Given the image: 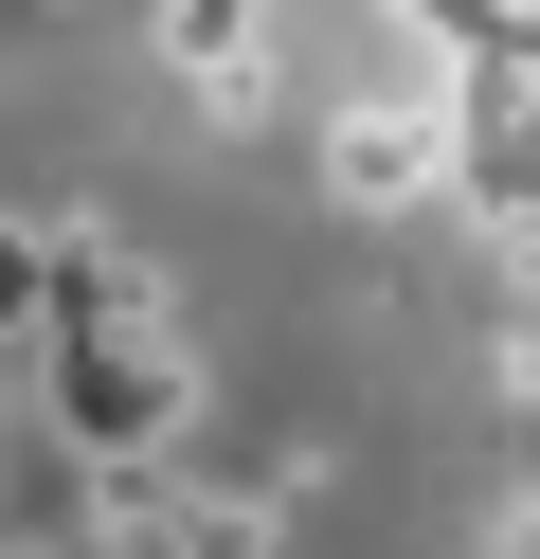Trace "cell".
I'll return each instance as SVG.
<instances>
[{
    "mask_svg": "<svg viewBox=\"0 0 540 559\" xmlns=\"http://www.w3.org/2000/svg\"><path fill=\"white\" fill-rule=\"evenodd\" d=\"M432 199H468L504 253L540 235V73H468L451 91V181H432Z\"/></svg>",
    "mask_w": 540,
    "mask_h": 559,
    "instance_id": "obj_1",
    "label": "cell"
},
{
    "mask_svg": "<svg viewBox=\"0 0 540 559\" xmlns=\"http://www.w3.org/2000/svg\"><path fill=\"white\" fill-rule=\"evenodd\" d=\"M451 181V91H396V109H324V199L396 217V199Z\"/></svg>",
    "mask_w": 540,
    "mask_h": 559,
    "instance_id": "obj_2",
    "label": "cell"
},
{
    "mask_svg": "<svg viewBox=\"0 0 540 559\" xmlns=\"http://www.w3.org/2000/svg\"><path fill=\"white\" fill-rule=\"evenodd\" d=\"M163 55L199 73V109H216V127L271 109V0H163Z\"/></svg>",
    "mask_w": 540,
    "mask_h": 559,
    "instance_id": "obj_3",
    "label": "cell"
},
{
    "mask_svg": "<svg viewBox=\"0 0 540 559\" xmlns=\"http://www.w3.org/2000/svg\"><path fill=\"white\" fill-rule=\"evenodd\" d=\"M127 559H288V523H271V487H144V542Z\"/></svg>",
    "mask_w": 540,
    "mask_h": 559,
    "instance_id": "obj_4",
    "label": "cell"
},
{
    "mask_svg": "<svg viewBox=\"0 0 540 559\" xmlns=\"http://www.w3.org/2000/svg\"><path fill=\"white\" fill-rule=\"evenodd\" d=\"M19 325H36V217L0 199V343H19Z\"/></svg>",
    "mask_w": 540,
    "mask_h": 559,
    "instance_id": "obj_5",
    "label": "cell"
},
{
    "mask_svg": "<svg viewBox=\"0 0 540 559\" xmlns=\"http://www.w3.org/2000/svg\"><path fill=\"white\" fill-rule=\"evenodd\" d=\"M523 271H540V235H523Z\"/></svg>",
    "mask_w": 540,
    "mask_h": 559,
    "instance_id": "obj_6",
    "label": "cell"
}]
</instances>
